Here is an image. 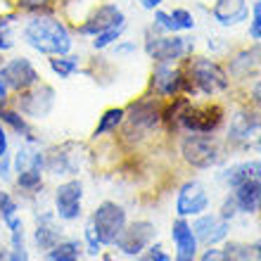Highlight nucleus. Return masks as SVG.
<instances>
[{"instance_id":"1","label":"nucleus","mask_w":261,"mask_h":261,"mask_svg":"<svg viewBox=\"0 0 261 261\" xmlns=\"http://www.w3.org/2000/svg\"><path fill=\"white\" fill-rule=\"evenodd\" d=\"M24 43L29 48H34L36 53L48 57H57V55H69L74 48L71 34L64 21L50 17V14H36L24 24Z\"/></svg>"},{"instance_id":"2","label":"nucleus","mask_w":261,"mask_h":261,"mask_svg":"<svg viewBox=\"0 0 261 261\" xmlns=\"http://www.w3.org/2000/svg\"><path fill=\"white\" fill-rule=\"evenodd\" d=\"M188 90L186 93H202V95H219L230 88L228 71L219 62L209 57H190L188 62Z\"/></svg>"},{"instance_id":"3","label":"nucleus","mask_w":261,"mask_h":261,"mask_svg":"<svg viewBox=\"0 0 261 261\" xmlns=\"http://www.w3.org/2000/svg\"><path fill=\"white\" fill-rule=\"evenodd\" d=\"M159 121H162L159 102L154 97H143V100H138L128 107L124 121H121V126H124L121 136H124L126 143H140L157 128Z\"/></svg>"},{"instance_id":"4","label":"nucleus","mask_w":261,"mask_h":261,"mask_svg":"<svg viewBox=\"0 0 261 261\" xmlns=\"http://www.w3.org/2000/svg\"><path fill=\"white\" fill-rule=\"evenodd\" d=\"M180 154L195 169H212L221 162L223 150H221V143L216 138L206 136V133H190L180 143Z\"/></svg>"},{"instance_id":"5","label":"nucleus","mask_w":261,"mask_h":261,"mask_svg":"<svg viewBox=\"0 0 261 261\" xmlns=\"http://www.w3.org/2000/svg\"><path fill=\"white\" fill-rule=\"evenodd\" d=\"M195 50V43L190 38H183L178 34H169V36H152L147 31L145 36V53L147 57H152L154 62H166V64H173L188 57L190 53Z\"/></svg>"},{"instance_id":"6","label":"nucleus","mask_w":261,"mask_h":261,"mask_svg":"<svg viewBox=\"0 0 261 261\" xmlns=\"http://www.w3.org/2000/svg\"><path fill=\"white\" fill-rule=\"evenodd\" d=\"M90 226L95 230L100 245H114L121 230L126 228V212L117 202H102L90 216Z\"/></svg>"},{"instance_id":"7","label":"nucleus","mask_w":261,"mask_h":261,"mask_svg":"<svg viewBox=\"0 0 261 261\" xmlns=\"http://www.w3.org/2000/svg\"><path fill=\"white\" fill-rule=\"evenodd\" d=\"M228 140L245 150H261V117L256 112L238 110L230 117Z\"/></svg>"},{"instance_id":"8","label":"nucleus","mask_w":261,"mask_h":261,"mask_svg":"<svg viewBox=\"0 0 261 261\" xmlns=\"http://www.w3.org/2000/svg\"><path fill=\"white\" fill-rule=\"evenodd\" d=\"M223 117L221 105H188L178 126L188 133H214L223 124Z\"/></svg>"},{"instance_id":"9","label":"nucleus","mask_w":261,"mask_h":261,"mask_svg":"<svg viewBox=\"0 0 261 261\" xmlns=\"http://www.w3.org/2000/svg\"><path fill=\"white\" fill-rule=\"evenodd\" d=\"M150 90L157 97H176L188 90V74L180 67L166 62H157L152 69Z\"/></svg>"},{"instance_id":"10","label":"nucleus","mask_w":261,"mask_h":261,"mask_svg":"<svg viewBox=\"0 0 261 261\" xmlns=\"http://www.w3.org/2000/svg\"><path fill=\"white\" fill-rule=\"evenodd\" d=\"M154 238H157L154 223H150V221H136V223H130V226H126L121 230V235L114 240V245H117V249L121 254L138 256V254H143V249L150 247Z\"/></svg>"},{"instance_id":"11","label":"nucleus","mask_w":261,"mask_h":261,"mask_svg":"<svg viewBox=\"0 0 261 261\" xmlns=\"http://www.w3.org/2000/svg\"><path fill=\"white\" fill-rule=\"evenodd\" d=\"M119 24H126L124 10L119 5H114V3H102L76 27V31L81 36H97L102 31H107V29L119 27Z\"/></svg>"},{"instance_id":"12","label":"nucleus","mask_w":261,"mask_h":261,"mask_svg":"<svg viewBox=\"0 0 261 261\" xmlns=\"http://www.w3.org/2000/svg\"><path fill=\"white\" fill-rule=\"evenodd\" d=\"M0 76L7 83V88L17 90V93H24V90L34 88L36 83L41 81V76H38L34 62L29 57H12V60H7L0 67Z\"/></svg>"},{"instance_id":"13","label":"nucleus","mask_w":261,"mask_h":261,"mask_svg":"<svg viewBox=\"0 0 261 261\" xmlns=\"http://www.w3.org/2000/svg\"><path fill=\"white\" fill-rule=\"evenodd\" d=\"M83 186L81 180H67L55 190V214L62 221H76L81 216Z\"/></svg>"},{"instance_id":"14","label":"nucleus","mask_w":261,"mask_h":261,"mask_svg":"<svg viewBox=\"0 0 261 261\" xmlns=\"http://www.w3.org/2000/svg\"><path fill=\"white\" fill-rule=\"evenodd\" d=\"M53 105H55V90L50 86H43V83L41 86L36 83L34 88L24 90L19 97V112L24 117H36V119L48 117Z\"/></svg>"},{"instance_id":"15","label":"nucleus","mask_w":261,"mask_h":261,"mask_svg":"<svg viewBox=\"0 0 261 261\" xmlns=\"http://www.w3.org/2000/svg\"><path fill=\"white\" fill-rule=\"evenodd\" d=\"M209 206V195H206L204 186L197 180H188L186 186L178 190V199H176V212L178 216H199L206 212Z\"/></svg>"},{"instance_id":"16","label":"nucleus","mask_w":261,"mask_h":261,"mask_svg":"<svg viewBox=\"0 0 261 261\" xmlns=\"http://www.w3.org/2000/svg\"><path fill=\"white\" fill-rule=\"evenodd\" d=\"M190 228H193L197 242H202V245H206V247H214L216 242L226 240V235H228V221L221 219V216H216V214L199 216Z\"/></svg>"},{"instance_id":"17","label":"nucleus","mask_w":261,"mask_h":261,"mask_svg":"<svg viewBox=\"0 0 261 261\" xmlns=\"http://www.w3.org/2000/svg\"><path fill=\"white\" fill-rule=\"evenodd\" d=\"M171 238L176 242V259L173 261H195V256H197V238H195L193 228L188 226V221L183 216L178 221H173Z\"/></svg>"},{"instance_id":"18","label":"nucleus","mask_w":261,"mask_h":261,"mask_svg":"<svg viewBox=\"0 0 261 261\" xmlns=\"http://www.w3.org/2000/svg\"><path fill=\"white\" fill-rule=\"evenodd\" d=\"M212 17L221 27H238L242 21H247L249 17L247 0H216Z\"/></svg>"},{"instance_id":"19","label":"nucleus","mask_w":261,"mask_h":261,"mask_svg":"<svg viewBox=\"0 0 261 261\" xmlns=\"http://www.w3.org/2000/svg\"><path fill=\"white\" fill-rule=\"evenodd\" d=\"M235 204L242 214H256L261 209V180H247L235 188Z\"/></svg>"},{"instance_id":"20","label":"nucleus","mask_w":261,"mask_h":261,"mask_svg":"<svg viewBox=\"0 0 261 261\" xmlns=\"http://www.w3.org/2000/svg\"><path fill=\"white\" fill-rule=\"evenodd\" d=\"M223 180L230 188H238L240 183H247V180H261V159L230 166L228 171H223Z\"/></svg>"},{"instance_id":"21","label":"nucleus","mask_w":261,"mask_h":261,"mask_svg":"<svg viewBox=\"0 0 261 261\" xmlns=\"http://www.w3.org/2000/svg\"><path fill=\"white\" fill-rule=\"evenodd\" d=\"M261 67V48H249L242 50L230 60V74L238 79H247L249 74H254Z\"/></svg>"},{"instance_id":"22","label":"nucleus","mask_w":261,"mask_h":261,"mask_svg":"<svg viewBox=\"0 0 261 261\" xmlns=\"http://www.w3.org/2000/svg\"><path fill=\"white\" fill-rule=\"evenodd\" d=\"M34 240H36V247L38 249H53L60 242V228L55 226V216L53 214H45L38 219V226H36V233H34Z\"/></svg>"},{"instance_id":"23","label":"nucleus","mask_w":261,"mask_h":261,"mask_svg":"<svg viewBox=\"0 0 261 261\" xmlns=\"http://www.w3.org/2000/svg\"><path fill=\"white\" fill-rule=\"evenodd\" d=\"M5 226L10 228V240H12V249H10L7 261H29V252L24 247V223H21V219L17 216Z\"/></svg>"},{"instance_id":"24","label":"nucleus","mask_w":261,"mask_h":261,"mask_svg":"<svg viewBox=\"0 0 261 261\" xmlns=\"http://www.w3.org/2000/svg\"><path fill=\"white\" fill-rule=\"evenodd\" d=\"M0 121H3L5 126H10L14 133L24 136L29 143H34V130H31V126H29V121L24 119V114H21V112H14V110L3 107V110H0Z\"/></svg>"},{"instance_id":"25","label":"nucleus","mask_w":261,"mask_h":261,"mask_svg":"<svg viewBox=\"0 0 261 261\" xmlns=\"http://www.w3.org/2000/svg\"><path fill=\"white\" fill-rule=\"evenodd\" d=\"M48 261H79L81 259V242L79 240H60L53 249L45 254Z\"/></svg>"},{"instance_id":"26","label":"nucleus","mask_w":261,"mask_h":261,"mask_svg":"<svg viewBox=\"0 0 261 261\" xmlns=\"http://www.w3.org/2000/svg\"><path fill=\"white\" fill-rule=\"evenodd\" d=\"M124 117H126V110H121V107H112V110H107L102 117H100V121H97L93 136L100 138V136H105V133H114V130L121 126Z\"/></svg>"},{"instance_id":"27","label":"nucleus","mask_w":261,"mask_h":261,"mask_svg":"<svg viewBox=\"0 0 261 261\" xmlns=\"http://www.w3.org/2000/svg\"><path fill=\"white\" fill-rule=\"evenodd\" d=\"M50 69L55 71L60 79H69L74 76L81 64H79V57H71V55H57V57H50Z\"/></svg>"},{"instance_id":"28","label":"nucleus","mask_w":261,"mask_h":261,"mask_svg":"<svg viewBox=\"0 0 261 261\" xmlns=\"http://www.w3.org/2000/svg\"><path fill=\"white\" fill-rule=\"evenodd\" d=\"M223 252H226L228 261H259L261 259V256L256 254L254 247H249V245H238V242L228 245Z\"/></svg>"},{"instance_id":"29","label":"nucleus","mask_w":261,"mask_h":261,"mask_svg":"<svg viewBox=\"0 0 261 261\" xmlns=\"http://www.w3.org/2000/svg\"><path fill=\"white\" fill-rule=\"evenodd\" d=\"M126 31V24H119V27L114 29H107V31H102V34H97L93 36L95 41H93V48L95 50H107L110 45H114V43L121 38V34Z\"/></svg>"},{"instance_id":"30","label":"nucleus","mask_w":261,"mask_h":261,"mask_svg":"<svg viewBox=\"0 0 261 261\" xmlns=\"http://www.w3.org/2000/svg\"><path fill=\"white\" fill-rule=\"evenodd\" d=\"M41 173H43V169H36V166L24 169V171H19V176H17V186L24 188V190H38V188L43 186Z\"/></svg>"},{"instance_id":"31","label":"nucleus","mask_w":261,"mask_h":261,"mask_svg":"<svg viewBox=\"0 0 261 261\" xmlns=\"http://www.w3.org/2000/svg\"><path fill=\"white\" fill-rule=\"evenodd\" d=\"M171 19H173V24H176V31H193L195 29V17H193V12H188L186 7H176V10H171Z\"/></svg>"},{"instance_id":"32","label":"nucleus","mask_w":261,"mask_h":261,"mask_svg":"<svg viewBox=\"0 0 261 261\" xmlns=\"http://www.w3.org/2000/svg\"><path fill=\"white\" fill-rule=\"evenodd\" d=\"M249 38L261 43V0L252 5V24H249Z\"/></svg>"},{"instance_id":"33","label":"nucleus","mask_w":261,"mask_h":261,"mask_svg":"<svg viewBox=\"0 0 261 261\" xmlns=\"http://www.w3.org/2000/svg\"><path fill=\"white\" fill-rule=\"evenodd\" d=\"M86 245H88V254H93V256H97L100 254V240H97V235H95V230H93V226H86Z\"/></svg>"},{"instance_id":"34","label":"nucleus","mask_w":261,"mask_h":261,"mask_svg":"<svg viewBox=\"0 0 261 261\" xmlns=\"http://www.w3.org/2000/svg\"><path fill=\"white\" fill-rule=\"evenodd\" d=\"M140 261H171V259H169V254L164 252L162 245H154V247L147 249V254H145Z\"/></svg>"},{"instance_id":"35","label":"nucleus","mask_w":261,"mask_h":261,"mask_svg":"<svg viewBox=\"0 0 261 261\" xmlns=\"http://www.w3.org/2000/svg\"><path fill=\"white\" fill-rule=\"evenodd\" d=\"M19 10H27V12H38L43 7L50 5V0H17Z\"/></svg>"},{"instance_id":"36","label":"nucleus","mask_w":261,"mask_h":261,"mask_svg":"<svg viewBox=\"0 0 261 261\" xmlns=\"http://www.w3.org/2000/svg\"><path fill=\"white\" fill-rule=\"evenodd\" d=\"M238 214V204H235V197H228L226 202H223V206H221V219L230 221Z\"/></svg>"},{"instance_id":"37","label":"nucleus","mask_w":261,"mask_h":261,"mask_svg":"<svg viewBox=\"0 0 261 261\" xmlns=\"http://www.w3.org/2000/svg\"><path fill=\"white\" fill-rule=\"evenodd\" d=\"M12 45H14V41H12V36H10V31L3 29L0 31V50H10Z\"/></svg>"},{"instance_id":"38","label":"nucleus","mask_w":261,"mask_h":261,"mask_svg":"<svg viewBox=\"0 0 261 261\" xmlns=\"http://www.w3.org/2000/svg\"><path fill=\"white\" fill-rule=\"evenodd\" d=\"M17 17H19V14H17V12H10V14H0V31H3V29H10V24H12V21L17 19Z\"/></svg>"},{"instance_id":"39","label":"nucleus","mask_w":261,"mask_h":261,"mask_svg":"<svg viewBox=\"0 0 261 261\" xmlns=\"http://www.w3.org/2000/svg\"><path fill=\"white\" fill-rule=\"evenodd\" d=\"M128 53H136V43H119L117 41V55H128Z\"/></svg>"},{"instance_id":"40","label":"nucleus","mask_w":261,"mask_h":261,"mask_svg":"<svg viewBox=\"0 0 261 261\" xmlns=\"http://www.w3.org/2000/svg\"><path fill=\"white\" fill-rule=\"evenodd\" d=\"M252 102H254L256 107L261 110V79L254 83V86H252Z\"/></svg>"},{"instance_id":"41","label":"nucleus","mask_w":261,"mask_h":261,"mask_svg":"<svg viewBox=\"0 0 261 261\" xmlns=\"http://www.w3.org/2000/svg\"><path fill=\"white\" fill-rule=\"evenodd\" d=\"M5 154H7V130L0 124V157H5Z\"/></svg>"},{"instance_id":"42","label":"nucleus","mask_w":261,"mask_h":261,"mask_svg":"<svg viewBox=\"0 0 261 261\" xmlns=\"http://www.w3.org/2000/svg\"><path fill=\"white\" fill-rule=\"evenodd\" d=\"M7 83L3 81V76H0V107H5V102H7Z\"/></svg>"},{"instance_id":"43","label":"nucleus","mask_w":261,"mask_h":261,"mask_svg":"<svg viewBox=\"0 0 261 261\" xmlns=\"http://www.w3.org/2000/svg\"><path fill=\"white\" fill-rule=\"evenodd\" d=\"M138 3H140V5H143L145 10H157V7L162 5L164 0H138Z\"/></svg>"},{"instance_id":"44","label":"nucleus","mask_w":261,"mask_h":261,"mask_svg":"<svg viewBox=\"0 0 261 261\" xmlns=\"http://www.w3.org/2000/svg\"><path fill=\"white\" fill-rule=\"evenodd\" d=\"M252 247H254V249H256V254H259V256H261V238H259V240H256V242H254V245H252Z\"/></svg>"},{"instance_id":"45","label":"nucleus","mask_w":261,"mask_h":261,"mask_svg":"<svg viewBox=\"0 0 261 261\" xmlns=\"http://www.w3.org/2000/svg\"><path fill=\"white\" fill-rule=\"evenodd\" d=\"M7 197H10V195H7V193H3V190H0V204H3V202H5Z\"/></svg>"},{"instance_id":"46","label":"nucleus","mask_w":261,"mask_h":261,"mask_svg":"<svg viewBox=\"0 0 261 261\" xmlns=\"http://www.w3.org/2000/svg\"><path fill=\"white\" fill-rule=\"evenodd\" d=\"M0 110H3V107H0Z\"/></svg>"}]
</instances>
